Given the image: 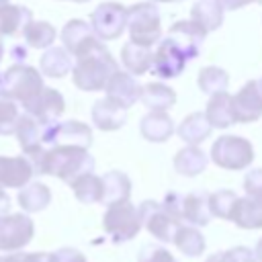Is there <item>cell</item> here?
<instances>
[{"label": "cell", "mask_w": 262, "mask_h": 262, "mask_svg": "<svg viewBox=\"0 0 262 262\" xmlns=\"http://www.w3.org/2000/svg\"><path fill=\"white\" fill-rule=\"evenodd\" d=\"M59 37H61V43H63L66 51H68L72 57H76V55L82 53L86 47H90L94 41H98V37L92 33L90 25H88L86 20H82V18H72V20H68V23L63 25Z\"/></svg>", "instance_id": "18"}, {"label": "cell", "mask_w": 262, "mask_h": 262, "mask_svg": "<svg viewBox=\"0 0 262 262\" xmlns=\"http://www.w3.org/2000/svg\"><path fill=\"white\" fill-rule=\"evenodd\" d=\"M229 221H233L239 229H262V203L250 196H237Z\"/></svg>", "instance_id": "26"}, {"label": "cell", "mask_w": 262, "mask_h": 262, "mask_svg": "<svg viewBox=\"0 0 262 262\" xmlns=\"http://www.w3.org/2000/svg\"><path fill=\"white\" fill-rule=\"evenodd\" d=\"M49 256H51V262H88L86 256L76 248H59Z\"/></svg>", "instance_id": "44"}, {"label": "cell", "mask_w": 262, "mask_h": 262, "mask_svg": "<svg viewBox=\"0 0 262 262\" xmlns=\"http://www.w3.org/2000/svg\"><path fill=\"white\" fill-rule=\"evenodd\" d=\"M172 244L180 250V254L188 256V258H196L201 254H205V248H207V242H205V235L201 233L199 227L194 225H178L174 237H172Z\"/></svg>", "instance_id": "32"}, {"label": "cell", "mask_w": 262, "mask_h": 262, "mask_svg": "<svg viewBox=\"0 0 262 262\" xmlns=\"http://www.w3.org/2000/svg\"><path fill=\"white\" fill-rule=\"evenodd\" d=\"M43 86L45 84H43L41 72H37L33 66H27L23 61L12 63L8 70H4L0 74V88H2V92L8 98H12L14 102H20V104L31 100Z\"/></svg>", "instance_id": "4"}, {"label": "cell", "mask_w": 262, "mask_h": 262, "mask_svg": "<svg viewBox=\"0 0 262 262\" xmlns=\"http://www.w3.org/2000/svg\"><path fill=\"white\" fill-rule=\"evenodd\" d=\"M211 160L223 170L239 172L254 162V145L242 135H219L211 145Z\"/></svg>", "instance_id": "5"}, {"label": "cell", "mask_w": 262, "mask_h": 262, "mask_svg": "<svg viewBox=\"0 0 262 262\" xmlns=\"http://www.w3.org/2000/svg\"><path fill=\"white\" fill-rule=\"evenodd\" d=\"M102 180V205H115V203H123L131 199V180L125 172L121 170H111L106 174L100 176Z\"/></svg>", "instance_id": "23"}, {"label": "cell", "mask_w": 262, "mask_h": 262, "mask_svg": "<svg viewBox=\"0 0 262 262\" xmlns=\"http://www.w3.org/2000/svg\"><path fill=\"white\" fill-rule=\"evenodd\" d=\"M129 41L154 47L162 39V16L156 2H137L127 8V25Z\"/></svg>", "instance_id": "3"}, {"label": "cell", "mask_w": 262, "mask_h": 262, "mask_svg": "<svg viewBox=\"0 0 262 262\" xmlns=\"http://www.w3.org/2000/svg\"><path fill=\"white\" fill-rule=\"evenodd\" d=\"M117 70H119L117 59L106 49V45L98 39L74 57L72 80H74V86L84 92H98V90H104V84L108 82L111 74Z\"/></svg>", "instance_id": "1"}, {"label": "cell", "mask_w": 262, "mask_h": 262, "mask_svg": "<svg viewBox=\"0 0 262 262\" xmlns=\"http://www.w3.org/2000/svg\"><path fill=\"white\" fill-rule=\"evenodd\" d=\"M186 68V59L184 55L166 39L162 37L158 43H156V49L151 51V68L149 72L158 78H164V80H172L176 76H180Z\"/></svg>", "instance_id": "13"}, {"label": "cell", "mask_w": 262, "mask_h": 262, "mask_svg": "<svg viewBox=\"0 0 262 262\" xmlns=\"http://www.w3.org/2000/svg\"><path fill=\"white\" fill-rule=\"evenodd\" d=\"M8 211H10V196L4 188H0V215H4Z\"/></svg>", "instance_id": "46"}, {"label": "cell", "mask_w": 262, "mask_h": 262, "mask_svg": "<svg viewBox=\"0 0 262 262\" xmlns=\"http://www.w3.org/2000/svg\"><path fill=\"white\" fill-rule=\"evenodd\" d=\"M35 176L25 156H0V188H23Z\"/></svg>", "instance_id": "16"}, {"label": "cell", "mask_w": 262, "mask_h": 262, "mask_svg": "<svg viewBox=\"0 0 262 262\" xmlns=\"http://www.w3.org/2000/svg\"><path fill=\"white\" fill-rule=\"evenodd\" d=\"M227 84H229V74L219 66H205V68H201V72L196 76L199 90L209 96L215 92L227 90Z\"/></svg>", "instance_id": "36"}, {"label": "cell", "mask_w": 262, "mask_h": 262, "mask_svg": "<svg viewBox=\"0 0 262 262\" xmlns=\"http://www.w3.org/2000/svg\"><path fill=\"white\" fill-rule=\"evenodd\" d=\"M205 117H207V121L213 129H227V127L235 125L231 96L225 90L211 94L209 102H207V108H205Z\"/></svg>", "instance_id": "22"}, {"label": "cell", "mask_w": 262, "mask_h": 262, "mask_svg": "<svg viewBox=\"0 0 262 262\" xmlns=\"http://www.w3.org/2000/svg\"><path fill=\"white\" fill-rule=\"evenodd\" d=\"M20 35L25 39V45H29L33 49H47L49 45H53V41L57 37V31L47 20H31L23 29Z\"/></svg>", "instance_id": "35"}, {"label": "cell", "mask_w": 262, "mask_h": 262, "mask_svg": "<svg viewBox=\"0 0 262 262\" xmlns=\"http://www.w3.org/2000/svg\"><path fill=\"white\" fill-rule=\"evenodd\" d=\"M172 164H174V170L180 176L194 178V176H199V174H203L207 170L209 158H207V154L199 145H186V147L176 151Z\"/></svg>", "instance_id": "25"}, {"label": "cell", "mask_w": 262, "mask_h": 262, "mask_svg": "<svg viewBox=\"0 0 262 262\" xmlns=\"http://www.w3.org/2000/svg\"><path fill=\"white\" fill-rule=\"evenodd\" d=\"M74 2H78V4H84V2H88V0H74Z\"/></svg>", "instance_id": "52"}, {"label": "cell", "mask_w": 262, "mask_h": 262, "mask_svg": "<svg viewBox=\"0 0 262 262\" xmlns=\"http://www.w3.org/2000/svg\"><path fill=\"white\" fill-rule=\"evenodd\" d=\"M0 262H51L47 252H12L8 256H0Z\"/></svg>", "instance_id": "42"}, {"label": "cell", "mask_w": 262, "mask_h": 262, "mask_svg": "<svg viewBox=\"0 0 262 262\" xmlns=\"http://www.w3.org/2000/svg\"><path fill=\"white\" fill-rule=\"evenodd\" d=\"M35 235V223L27 213L0 215V252L23 250Z\"/></svg>", "instance_id": "9"}, {"label": "cell", "mask_w": 262, "mask_h": 262, "mask_svg": "<svg viewBox=\"0 0 262 262\" xmlns=\"http://www.w3.org/2000/svg\"><path fill=\"white\" fill-rule=\"evenodd\" d=\"M18 104L8 98L2 88H0V135H10L14 133L16 121H18Z\"/></svg>", "instance_id": "38"}, {"label": "cell", "mask_w": 262, "mask_h": 262, "mask_svg": "<svg viewBox=\"0 0 262 262\" xmlns=\"http://www.w3.org/2000/svg\"><path fill=\"white\" fill-rule=\"evenodd\" d=\"M209 211H211V217H219V219H227L229 221V215H231V209L237 201V194L229 188H221V190H215L209 194Z\"/></svg>", "instance_id": "37"}, {"label": "cell", "mask_w": 262, "mask_h": 262, "mask_svg": "<svg viewBox=\"0 0 262 262\" xmlns=\"http://www.w3.org/2000/svg\"><path fill=\"white\" fill-rule=\"evenodd\" d=\"M33 20V12L20 4H4L0 6V37L20 35L23 29Z\"/></svg>", "instance_id": "28"}, {"label": "cell", "mask_w": 262, "mask_h": 262, "mask_svg": "<svg viewBox=\"0 0 262 262\" xmlns=\"http://www.w3.org/2000/svg\"><path fill=\"white\" fill-rule=\"evenodd\" d=\"M20 106L25 108L27 115H31L33 119H37L41 125H49V123L59 121V117L66 111V100H63V96H61L59 90L43 86L31 100H27Z\"/></svg>", "instance_id": "11"}, {"label": "cell", "mask_w": 262, "mask_h": 262, "mask_svg": "<svg viewBox=\"0 0 262 262\" xmlns=\"http://www.w3.org/2000/svg\"><path fill=\"white\" fill-rule=\"evenodd\" d=\"M174 131L178 133V137H180L186 145H201V143L211 135L213 127L209 125V121H207L205 113L194 111V113L186 115Z\"/></svg>", "instance_id": "24"}, {"label": "cell", "mask_w": 262, "mask_h": 262, "mask_svg": "<svg viewBox=\"0 0 262 262\" xmlns=\"http://www.w3.org/2000/svg\"><path fill=\"white\" fill-rule=\"evenodd\" d=\"M104 92H106L108 98H113L119 104H123L125 108H129V106H133L139 100L141 84L137 82V78L133 74L117 70V72L111 74L108 82L104 84Z\"/></svg>", "instance_id": "15"}, {"label": "cell", "mask_w": 262, "mask_h": 262, "mask_svg": "<svg viewBox=\"0 0 262 262\" xmlns=\"http://www.w3.org/2000/svg\"><path fill=\"white\" fill-rule=\"evenodd\" d=\"M139 100L147 111H168L176 104V92L164 82H149L141 86Z\"/></svg>", "instance_id": "30"}, {"label": "cell", "mask_w": 262, "mask_h": 262, "mask_svg": "<svg viewBox=\"0 0 262 262\" xmlns=\"http://www.w3.org/2000/svg\"><path fill=\"white\" fill-rule=\"evenodd\" d=\"M154 2H164V4H174V2H182V0H154Z\"/></svg>", "instance_id": "50"}, {"label": "cell", "mask_w": 262, "mask_h": 262, "mask_svg": "<svg viewBox=\"0 0 262 262\" xmlns=\"http://www.w3.org/2000/svg\"><path fill=\"white\" fill-rule=\"evenodd\" d=\"M127 25V6L121 2H100L90 14V29L100 41L119 39Z\"/></svg>", "instance_id": "7"}, {"label": "cell", "mask_w": 262, "mask_h": 262, "mask_svg": "<svg viewBox=\"0 0 262 262\" xmlns=\"http://www.w3.org/2000/svg\"><path fill=\"white\" fill-rule=\"evenodd\" d=\"M225 8L219 0H196L190 8V20L196 23L207 35L217 31L223 25Z\"/></svg>", "instance_id": "21"}, {"label": "cell", "mask_w": 262, "mask_h": 262, "mask_svg": "<svg viewBox=\"0 0 262 262\" xmlns=\"http://www.w3.org/2000/svg\"><path fill=\"white\" fill-rule=\"evenodd\" d=\"M254 256H256V260H258V262H262V237H260V239H258V244H256Z\"/></svg>", "instance_id": "47"}, {"label": "cell", "mask_w": 262, "mask_h": 262, "mask_svg": "<svg viewBox=\"0 0 262 262\" xmlns=\"http://www.w3.org/2000/svg\"><path fill=\"white\" fill-rule=\"evenodd\" d=\"M102 227L111 235L113 244H125L137 237L141 231V217L131 201L108 205L102 215Z\"/></svg>", "instance_id": "6"}, {"label": "cell", "mask_w": 262, "mask_h": 262, "mask_svg": "<svg viewBox=\"0 0 262 262\" xmlns=\"http://www.w3.org/2000/svg\"><path fill=\"white\" fill-rule=\"evenodd\" d=\"M137 211H139V217H141V227H145L156 239H160L164 244H170L172 242V237H174L180 221H176L162 207V203L149 199V201H143L137 207Z\"/></svg>", "instance_id": "10"}, {"label": "cell", "mask_w": 262, "mask_h": 262, "mask_svg": "<svg viewBox=\"0 0 262 262\" xmlns=\"http://www.w3.org/2000/svg\"><path fill=\"white\" fill-rule=\"evenodd\" d=\"M174 121L168 115V111H147V115L141 117L139 131L143 139L151 143H164L174 135Z\"/></svg>", "instance_id": "19"}, {"label": "cell", "mask_w": 262, "mask_h": 262, "mask_svg": "<svg viewBox=\"0 0 262 262\" xmlns=\"http://www.w3.org/2000/svg\"><path fill=\"white\" fill-rule=\"evenodd\" d=\"M164 37H166V39L184 55V59L188 61V59L199 57L201 45H203L207 33H205L196 23H192V20L188 18V20H176V23L166 31Z\"/></svg>", "instance_id": "12"}, {"label": "cell", "mask_w": 262, "mask_h": 262, "mask_svg": "<svg viewBox=\"0 0 262 262\" xmlns=\"http://www.w3.org/2000/svg\"><path fill=\"white\" fill-rule=\"evenodd\" d=\"M256 2H260V4H262V0H256Z\"/></svg>", "instance_id": "54"}, {"label": "cell", "mask_w": 262, "mask_h": 262, "mask_svg": "<svg viewBox=\"0 0 262 262\" xmlns=\"http://www.w3.org/2000/svg\"><path fill=\"white\" fill-rule=\"evenodd\" d=\"M258 84H260V88H262V80H258Z\"/></svg>", "instance_id": "53"}, {"label": "cell", "mask_w": 262, "mask_h": 262, "mask_svg": "<svg viewBox=\"0 0 262 262\" xmlns=\"http://www.w3.org/2000/svg\"><path fill=\"white\" fill-rule=\"evenodd\" d=\"M121 63H123L125 72L133 74V76L147 74L151 68V47L127 41L121 47Z\"/></svg>", "instance_id": "29"}, {"label": "cell", "mask_w": 262, "mask_h": 262, "mask_svg": "<svg viewBox=\"0 0 262 262\" xmlns=\"http://www.w3.org/2000/svg\"><path fill=\"white\" fill-rule=\"evenodd\" d=\"M51 203V190L43 182H27L18 190V205L25 213H39Z\"/></svg>", "instance_id": "33"}, {"label": "cell", "mask_w": 262, "mask_h": 262, "mask_svg": "<svg viewBox=\"0 0 262 262\" xmlns=\"http://www.w3.org/2000/svg\"><path fill=\"white\" fill-rule=\"evenodd\" d=\"M41 143L45 147L51 145H78L90 147L92 145V129L82 121H55L43 127Z\"/></svg>", "instance_id": "8"}, {"label": "cell", "mask_w": 262, "mask_h": 262, "mask_svg": "<svg viewBox=\"0 0 262 262\" xmlns=\"http://www.w3.org/2000/svg\"><path fill=\"white\" fill-rule=\"evenodd\" d=\"M43 127H45V125H41L37 119H33V117L27 115V113H20V115H18L14 133H16V139H18L20 149L25 151V158L35 156V154H39V151L45 147V145L41 143Z\"/></svg>", "instance_id": "20"}, {"label": "cell", "mask_w": 262, "mask_h": 262, "mask_svg": "<svg viewBox=\"0 0 262 262\" xmlns=\"http://www.w3.org/2000/svg\"><path fill=\"white\" fill-rule=\"evenodd\" d=\"M39 68H41V76L47 78H63L66 74L72 72L74 68V57L66 51V47H53L49 45L45 49V53L39 59Z\"/></svg>", "instance_id": "27"}, {"label": "cell", "mask_w": 262, "mask_h": 262, "mask_svg": "<svg viewBox=\"0 0 262 262\" xmlns=\"http://www.w3.org/2000/svg\"><path fill=\"white\" fill-rule=\"evenodd\" d=\"M2 57H4V43H2V37H0V61H2Z\"/></svg>", "instance_id": "49"}, {"label": "cell", "mask_w": 262, "mask_h": 262, "mask_svg": "<svg viewBox=\"0 0 262 262\" xmlns=\"http://www.w3.org/2000/svg\"><path fill=\"white\" fill-rule=\"evenodd\" d=\"M162 207H164L176 221L182 223V194H180V192H176V190L166 192V196H164V201H162Z\"/></svg>", "instance_id": "43"}, {"label": "cell", "mask_w": 262, "mask_h": 262, "mask_svg": "<svg viewBox=\"0 0 262 262\" xmlns=\"http://www.w3.org/2000/svg\"><path fill=\"white\" fill-rule=\"evenodd\" d=\"M86 172H94V158L88 154L86 147L51 145V147H45L35 174L55 176L70 184L72 180H76Z\"/></svg>", "instance_id": "2"}, {"label": "cell", "mask_w": 262, "mask_h": 262, "mask_svg": "<svg viewBox=\"0 0 262 262\" xmlns=\"http://www.w3.org/2000/svg\"><path fill=\"white\" fill-rule=\"evenodd\" d=\"M70 186L74 190V196L82 205H94V203H100L102 199V180L94 172H86L78 176L76 180L70 182Z\"/></svg>", "instance_id": "34"}, {"label": "cell", "mask_w": 262, "mask_h": 262, "mask_svg": "<svg viewBox=\"0 0 262 262\" xmlns=\"http://www.w3.org/2000/svg\"><path fill=\"white\" fill-rule=\"evenodd\" d=\"M235 123H254L262 117V88L258 80H248L231 96Z\"/></svg>", "instance_id": "14"}, {"label": "cell", "mask_w": 262, "mask_h": 262, "mask_svg": "<svg viewBox=\"0 0 262 262\" xmlns=\"http://www.w3.org/2000/svg\"><path fill=\"white\" fill-rule=\"evenodd\" d=\"M10 0H0V6H4V4H8Z\"/></svg>", "instance_id": "51"}, {"label": "cell", "mask_w": 262, "mask_h": 262, "mask_svg": "<svg viewBox=\"0 0 262 262\" xmlns=\"http://www.w3.org/2000/svg\"><path fill=\"white\" fill-rule=\"evenodd\" d=\"M137 262H178L174 258L172 252H168L164 246H158V244H147L139 250V256H137Z\"/></svg>", "instance_id": "39"}, {"label": "cell", "mask_w": 262, "mask_h": 262, "mask_svg": "<svg viewBox=\"0 0 262 262\" xmlns=\"http://www.w3.org/2000/svg\"><path fill=\"white\" fill-rule=\"evenodd\" d=\"M219 2L225 10H239V8H244V6H248L256 0H219Z\"/></svg>", "instance_id": "45"}, {"label": "cell", "mask_w": 262, "mask_h": 262, "mask_svg": "<svg viewBox=\"0 0 262 262\" xmlns=\"http://www.w3.org/2000/svg\"><path fill=\"white\" fill-rule=\"evenodd\" d=\"M205 262H221V252H219V254H213V256H209Z\"/></svg>", "instance_id": "48"}, {"label": "cell", "mask_w": 262, "mask_h": 262, "mask_svg": "<svg viewBox=\"0 0 262 262\" xmlns=\"http://www.w3.org/2000/svg\"><path fill=\"white\" fill-rule=\"evenodd\" d=\"M207 192H188L182 194V221H188L194 227H205L211 221Z\"/></svg>", "instance_id": "31"}, {"label": "cell", "mask_w": 262, "mask_h": 262, "mask_svg": "<svg viewBox=\"0 0 262 262\" xmlns=\"http://www.w3.org/2000/svg\"><path fill=\"white\" fill-rule=\"evenodd\" d=\"M221 262H258L254 256V250L246 246H233L225 252H221Z\"/></svg>", "instance_id": "41"}, {"label": "cell", "mask_w": 262, "mask_h": 262, "mask_svg": "<svg viewBox=\"0 0 262 262\" xmlns=\"http://www.w3.org/2000/svg\"><path fill=\"white\" fill-rule=\"evenodd\" d=\"M92 123L100 131H117L127 123V108L117 100L104 96L92 104Z\"/></svg>", "instance_id": "17"}, {"label": "cell", "mask_w": 262, "mask_h": 262, "mask_svg": "<svg viewBox=\"0 0 262 262\" xmlns=\"http://www.w3.org/2000/svg\"><path fill=\"white\" fill-rule=\"evenodd\" d=\"M244 190H246V196L262 203V168H254V170L246 172Z\"/></svg>", "instance_id": "40"}]
</instances>
